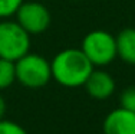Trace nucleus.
I'll use <instances>...</instances> for the list:
<instances>
[{"instance_id": "1", "label": "nucleus", "mask_w": 135, "mask_h": 134, "mask_svg": "<svg viewBox=\"0 0 135 134\" xmlns=\"http://www.w3.org/2000/svg\"><path fill=\"white\" fill-rule=\"evenodd\" d=\"M52 79L65 88L83 87L95 66L81 48L62 49L50 61Z\"/></svg>"}, {"instance_id": "2", "label": "nucleus", "mask_w": 135, "mask_h": 134, "mask_svg": "<svg viewBox=\"0 0 135 134\" xmlns=\"http://www.w3.org/2000/svg\"><path fill=\"white\" fill-rule=\"evenodd\" d=\"M15 68L16 81L29 89L43 88L52 79L50 61L39 53L27 52L15 62Z\"/></svg>"}, {"instance_id": "3", "label": "nucleus", "mask_w": 135, "mask_h": 134, "mask_svg": "<svg viewBox=\"0 0 135 134\" xmlns=\"http://www.w3.org/2000/svg\"><path fill=\"white\" fill-rule=\"evenodd\" d=\"M81 49L95 68L108 66L118 58L117 38L102 29L91 30L82 39Z\"/></svg>"}, {"instance_id": "4", "label": "nucleus", "mask_w": 135, "mask_h": 134, "mask_svg": "<svg viewBox=\"0 0 135 134\" xmlns=\"http://www.w3.org/2000/svg\"><path fill=\"white\" fill-rule=\"evenodd\" d=\"M30 35L16 22V19H0V58L16 62L30 52Z\"/></svg>"}, {"instance_id": "5", "label": "nucleus", "mask_w": 135, "mask_h": 134, "mask_svg": "<svg viewBox=\"0 0 135 134\" xmlns=\"http://www.w3.org/2000/svg\"><path fill=\"white\" fill-rule=\"evenodd\" d=\"M16 22L29 35H40L50 25V12L40 2H23L16 12Z\"/></svg>"}, {"instance_id": "6", "label": "nucleus", "mask_w": 135, "mask_h": 134, "mask_svg": "<svg viewBox=\"0 0 135 134\" xmlns=\"http://www.w3.org/2000/svg\"><path fill=\"white\" fill-rule=\"evenodd\" d=\"M102 130L104 134H135V113L122 107L109 111Z\"/></svg>"}, {"instance_id": "7", "label": "nucleus", "mask_w": 135, "mask_h": 134, "mask_svg": "<svg viewBox=\"0 0 135 134\" xmlns=\"http://www.w3.org/2000/svg\"><path fill=\"white\" fill-rule=\"evenodd\" d=\"M83 87H85L89 97H92L94 100L102 101V100H108L114 94L115 88H117V84H115L114 76L109 72L98 68V69L92 71V74L86 79Z\"/></svg>"}, {"instance_id": "8", "label": "nucleus", "mask_w": 135, "mask_h": 134, "mask_svg": "<svg viewBox=\"0 0 135 134\" xmlns=\"http://www.w3.org/2000/svg\"><path fill=\"white\" fill-rule=\"evenodd\" d=\"M115 38L118 58L128 65H135V27H125Z\"/></svg>"}, {"instance_id": "9", "label": "nucleus", "mask_w": 135, "mask_h": 134, "mask_svg": "<svg viewBox=\"0 0 135 134\" xmlns=\"http://www.w3.org/2000/svg\"><path fill=\"white\" fill-rule=\"evenodd\" d=\"M16 82L15 62L0 58V91L10 88Z\"/></svg>"}, {"instance_id": "10", "label": "nucleus", "mask_w": 135, "mask_h": 134, "mask_svg": "<svg viewBox=\"0 0 135 134\" xmlns=\"http://www.w3.org/2000/svg\"><path fill=\"white\" fill-rule=\"evenodd\" d=\"M119 107L135 113V85L122 89L119 95Z\"/></svg>"}, {"instance_id": "11", "label": "nucleus", "mask_w": 135, "mask_h": 134, "mask_svg": "<svg viewBox=\"0 0 135 134\" xmlns=\"http://www.w3.org/2000/svg\"><path fill=\"white\" fill-rule=\"evenodd\" d=\"M25 0H0V19H9L15 16L17 9Z\"/></svg>"}, {"instance_id": "12", "label": "nucleus", "mask_w": 135, "mask_h": 134, "mask_svg": "<svg viewBox=\"0 0 135 134\" xmlns=\"http://www.w3.org/2000/svg\"><path fill=\"white\" fill-rule=\"evenodd\" d=\"M0 134H27V131L20 126L10 120H0Z\"/></svg>"}, {"instance_id": "13", "label": "nucleus", "mask_w": 135, "mask_h": 134, "mask_svg": "<svg viewBox=\"0 0 135 134\" xmlns=\"http://www.w3.org/2000/svg\"><path fill=\"white\" fill-rule=\"evenodd\" d=\"M6 110H7V105H6V100L3 98V95L0 94V120L4 118Z\"/></svg>"}]
</instances>
